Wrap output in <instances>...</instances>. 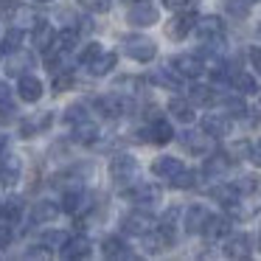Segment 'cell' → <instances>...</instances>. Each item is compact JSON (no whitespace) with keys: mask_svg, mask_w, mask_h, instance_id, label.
<instances>
[{"mask_svg":"<svg viewBox=\"0 0 261 261\" xmlns=\"http://www.w3.org/2000/svg\"><path fill=\"white\" fill-rule=\"evenodd\" d=\"M98 113L107 115V118H118V115H126L135 110V104H132V98L126 96V93H110V96H101L96 101Z\"/></svg>","mask_w":261,"mask_h":261,"instance_id":"obj_1","label":"cell"},{"mask_svg":"<svg viewBox=\"0 0 261 261\" xmlns=\"http://www.w3.org/2000/svg\"><path fill=\"white\" fill-rule=\"evenodd\" d=\"M124 51L129 54L135 62H152L154 54H158V45H154L149 37H143V34H132V37L124 40Z\"/></svg>","mask_w":261,"mask_h":261,"instance_id":"obj_2","label":"cell"},{"mask_svg":"<svg viewBox=\"0 0 261 261\" xmlns=\"http://www.w3.org/2000/svg\"><path fill=\"white\" fill-rule=\"evenodd\" d=\"M152 227H154V216L149 214L146 208H143V211H132V214H126L124 219H121V230L129 233V236H146Z\"/></svg>","mask_w":261,"mask_h":261,"instance_id":"obj_3","label":"cell"},{"mask_svg":"<svg viewBox=\"0 0 261 261\" xmlns=\"http://www.w3.org/2000/svg\"><path fill=\"white\" fill-rule=\"evenodd\" d=\"M194 31H197V37L202 42H222V37H225V23H222V17H216V14H208V17H197Z\"/></svg>","mask_w":261,"mask_h":261,"instance_id":"obj_4","label":"cell"},{"mask_svg":"<svg viewBox=\"0 0 261 261\" xmlns=\"http://www.w3.org/2000/svg\"><path fill=\"white\" fill-rule=\"evenodd\" d=\"M126 20H129V25H138V29L154 25V23H158V6L149 3V0H138V3H132V6H129Z\"/></svg>","mask_w":261,"mask_h":261,"instance_id":"obj_5","label":"cell"},{"mask_svg":"<svg viewBox=\"0 0 261 261\" xmlns=\"http://www.w3.org/2000/svg\"><path fill=\"white\" fill-rule=\"evenodd\" d=\"M171 68L182 76V79H197L205 73V62L199 54H180V57L171 59Z\"/></svg>","mask_w":261,"mask_h":261,"instance_id":"obj_6","label":"cell"},{"mask_svg":"<svg viewBox=\"0 0 261 261\" xmlns=\"http://www.w3.org/2000/svg\"><path fill=\"white\" fill-rule=\"evenodd\" d=\"M110 174H113V180L118 182V186L132 182V180H135V174H138L135 158H129V154H115V158L110 160Z\"/></svg>","mask_w":261,"mask_h":261,"instance_id":"obj_7","label":"cell"},{"mask_svg":"<svg viewBox=\"0 0 261 261\" xmlns=\"http://www.w3.org/2000/svg\"><path fill=\"white\" fill-rule=\"evenodd\" d=\"M225 255H227V258H236V261L250 258V255H253V239H250L247 233H227Z\"/></svg>","mask_w":261,"mask_h":261,"instance_id":"obj_8","label":"cell"},{"mask_svg":"<svg viewBox=\"0 0 261 261\" xmlns=\"http://www.w3.org/2000/svg\"><path fill=\"white\" fill-rule=\"evenodd\" d=\"M194 23H197V14L182 9L180 14H174V17L166 23V37H169V40H186V34L194 31Z\"/></svg>","mask_w":261,"mask_h":261,"instance_id":"obj_9","label":"cell"},{"mask_svg":"<svg viewBox=\"0 0 261 261\" xmlns=\"http://www.w3.org/2000/svg\"><path fill=\"white\" fill-rule=\"evenodd\" d=\"M180 143H182V149H186V152L199 154V158H205V154L214 152V138L205 135V132H182Z\"/></svg>","mask_w":261,"mask_h":261,"instance_id":"obj_10","label":"cell"},{"mask_svg":"<svg viewBox=\"0 0 261 261\" xmlns=\"http://www.w3.org/2000/svg\"><path fill=\"white\" fill-rule=\"evenodd\" d=\"M160 197H163V191H160L154 182H138V186L129 191V199L135 205H141V208H152V205H158Z\"/></svg>","mask_w":261,"mask_h":261,"instance_id":"obj_11","label":"cell"},{"mask_svg":"<svg viewBox=\"0 0 261 261\" xmlns=\"http://www.w3.org/2000/svg\"><path fill=\"white\" fill-rule=\"evenodd\" d=\"M202 132L211 138H225L230 132V115L225 113H208L202 118Z\"/></svg>","mask_w":261,"mask_h":261,"instance_id":"obj_12","label":"cell"},{"mask_svg":"<svg viewBox=\"0 0 261 261\" xmlns=\"http://www.w3.org/2000/svg\"><path fill=\"white\" fill-rule=\"evenodd\" d=\"M180 169H182V160L171 158V154H163V158H158L152 163V174L158 177V180H171Z\"/></svg>","mask_w":261,"mask_h":261,"instance_id":"obj_13","label":"cell"},{"mask_svg":"<svg viewBox=\"0 0 261 261\" xmlns=\"http://www.w3.org/2000/svg\"><path fill=\"white\" fill-rule=\"evenodd\" d=\"M205 219H208V208L205 205H191L182 216V227H186V233H202Z\"/></svg>","mask_w":261,"mask_h":261,"instance_id":"obj_14","label":"cell"},{"mask_svg":"<svg viewBox=\"0 0 261 261\" xmlns=\"http://www.w3.org/2000/svg\"><path fill=\"white\" fill-rule=\"evenodd\" d=\"M227 169H230V158H227V154H211L202 166V174L208 177V180H222V177L227 174Z\"/></svg>","mask_w":261,"mask_h":261,"instance_id":"obj_15","label":"cell"},{"mask_svg":"<svg viewBox=\"0 0 261 261\" xmlns=\"http://www.w3.org/2000/svg\"><path fill=\"white\" fill-rule=\"evenodd\" d=\"M202 233H205L208 239H222V236H227V233H230V219H227V216H219V214H208Z\"/></svg>","mask_w":261,"mask_h":261,"instance_id":"obj_16","label":"cell"},{"mask_svg":"<svg viewBox=\"0 0 261 261\" xmlns=\"http://www.w3.org/2000/svg\"><path fill=\"white\" fill-rule=\"evenodd\" d=\"M17 93L23 101H37V98H42V82L37 76H20Z\"/></svg>","mask_w":261,"mask_h":261,"instance_id":"obj_17","label":"cell"},{"mask_svg":"<svg viewBox=\"0 0 261 261\" xmlns=\"http://www.w3.org/2000/svg\"><path fill=\"white\" fill-rule=\"evenodd\" d=\"M152 82L160 87H166V90H182V76L177 73L174 68H158L152 73Z\"/></svg>","mask_w":261,"mask_h":261,"instance_id":"obj_18","label":"cell"},{"mask_svg":"<svg viewBox=\"0 0 261 261\" xmlns=\"http://www.w3.org/2000/svg\"><path fill=\"white\" fill-rule=\"evenodd\" d=\"M149 141L152 143H169V141H174V129H171V124L169 121H163V118H154L152 124H149Z\"/></svg>","mask_w":261,"mask_h":261,"instance_id":"obj_19","label":"cell"},{"mask_svg":"<svg viewBox=\"0 0 261 261\" xmlns=\"http://www.w3.org/2000/svg\"><path fill=\"white\" fill-rule=\"evenodd\" d=\"M59 253L65 255V258H87L90 255V242H87L85 236H73L65 242V247L59 250Z\"/></svg>","mask_w":261,"mask_h":261,"instance_id":"obj_20","label":"cell"},{"mask_svg":"<svg viewBox=\"0 0 261 261\" xmlns=\"http://www.w3.org/2000/svg\"><path fill=\"white\" fill-rule=\"evenodd\" d=\"M169 113H171V118H177L180 124H191L194 121V104L191 101H186V98H171L169 101Z\"/></svg>","mask_w":261,"mask_h":261,"instance_id":"obj_21","label":"cell"},{"mask_svg":"<svg viewBox=\"0 0 261 261\" xmlns=\"http://www.w3.org/2000/svg\"><path fill=\"white\" fill-rule=\"evenodd\" d=\"M115 65H118V57H115V54H104L101 51L96 59H90V62H87V70H90L93 76H107Z\"/></svg>","mask_w":261,"mask_h":261,"instance_id":"obj_22","label":"cell"},{"mask_svg":"<svg viewBox=\"0 0 261 261\" xmlns=\"http://www.w3.org/2000/svg\"><path fill=\"white\" fill-rule=\"evenodd\" d=\"M101 253L107 255V258H135V255H132V250L126 247V244L121 242L118 236H110V239H104V244H101Z\"/></svg>","mask_w":261,"mask_h":261,"instance_id":"obj_23","label":"cell"},{"mask_svg":"<svg viewBox=\"0 0 261 261\" xmlns=\"http://www.w3.org/2000/svg\"><path fill=\"white\" fill-rule=\"evenodd\" d=\"M188 101H191L194 107H211V104L216 101V93H214V87L194 85L191 90H188Z\"/></svg>","mask_w":261,"mask_h":261,"instance_id":"obj_24","label":"cell"},{"mask_svg":"<svg viewBox=\"0 0 261 261\" xmlns=\"http://www.w3.org/2000/svg\"><path fill=\"white\" fill-rule=\"evenodd\" d=\"M87 197L79 191V188H70V191H65L62 197V211H68V214H79L82 208H87Z\"/></svg>","mask_w":261,"mask_h":261,"instance_id":"obj_25","label":"cell"},{"mask_svg":"<svg viewBox=\"0 0 261 261\" xmlns=\"http://www.w3.org/2000/svg\"><path fill=\"white\" fill-rule=\"evenodd\" d=\"M233 90H239L242 96H253V93H258V82L244 70H236L233 73Z\"/></svg>","mask_w":261,"mask_h":261,"instance_id":"obj_26","label":"cell"},{"mask_svg":"<svg viewBox=\"0 0 261 261\" xmlns=\"http://www.w3.org/2000/svg\"><path fill=\"white\" fill-rule=\"evenodd\" d=\"M54 37H57V34H54V29H51V25H48V23H42V20H40V23L34 25V45L40 48L42 54H45L48 48H51Z\"/></svg>","mask_w":261,"mask_h":261,"instance_id":"obj_27","label":"cell"},{"mask_svg":"<svg viewBox=\"0 0 261 261\" xmlns=\"http://www.w3.org/2000/svg\"><path fill=\"white\" fill-rule=\"evenodd\" d=\"M73 138L79 143H93L98 138V126L85 118V121H79V124H73Z\"/></svg>","mask_w":261,"mask_h":261,"instance_id":"obj_28","label":"cell"},{"mask_svg":"<svg viewBox=\"0 0 261 261\" xmlns=\"http://www.w3.org/2000/svg\"><path fill=\"white\" fill-rule=\"evenodd\" d=\"M211 197H214L219 205H225V208H227V205H233L239 197H242V194H239L236 188H233V182H225V186H216V188H211Z\"/></svg>","mask_w":261,"mask_h":261,"instance_id":"obj_29","label":"cell"},{"mask_svg":"<svg viewBox=\"0 0 261 261\" xmlns=\"http://www.w3.org/2000/svg\"><path fill=\"white\" fill-rule=\"evenodd\" d=\"M59 205H54V202H48V199H42V202H37L34 205V211H31V216H34V222H51V219H57L59 216Z\"/></svg>","mask_w":261,"mask_h":261,"instance_id":"obj_30","label":"cell"},{"mask_svg":"<svg viewBox=\"0 0 261 261\" xmlns=\"http://www.w3.org/2000/svg\"><path fill=\"white\" fill-rule=\"evenodd\" d=\"M31 68V57L25 51H20V54H12L9 57V62H6V70L12 76H20V73H25V70Z\"/></svg>","mask_w":261,"mask_h":261,"instance_id":"obj_31","label":"cell"},{"mask_svg":"<svg viewBox=\"0 0 261 261\" xmlns=\"http://www.w3.org/2000/svg\"><path fill=\"white\" fill-rule=\"evenodd\" d=\"M222 107H225V115H230V118H242V115H247V104L242 101V96L222 98Z\"/></svg>","mask_w":261,"mask_h":261,"instance_id":"obj_32","label":"cell"},{"mask_svg":"<svg viewBox=\"0 0 261 261\" xmlns=\"http://www.w3.org/2000/svg\"><path fill=\"white\" fill-rule=\"evenodd\" d=\"M169 182L174 188H194V186H197V171H191V169H186V166H182V169L177 171Z\"/></svg>","mask_w":261,"mask_h":261,"instance_id":"obj_33","label":"cell"},{"mask_svg":"<svg viewBox=\"0 0 261 261\" xmlns=\"http://www.w3.org/2000/svg\"><path fill=\"white\" fill-rule=\"evenodd\" d=\"M233 188H236L239 194H244V197H250V194L258 191V177L255 174H242L239 180H233Z\"/></svg>","mask_w":261,"mask_h":261,"instance_id":"obj_34","label":"cell"},{"mask_svg":"<svg viewBox=\"0 0 261 261\" xmlns=\"http://www.w3.org/2000/svg\"><path fill=\"white\" fill-rule=\"evenodd\" d=\"M65 242H68V236H65L62 230H45L42 233V247H48V250H62Z\"/></svg>","mask_w":261,"mask_h":261,"instance_id":"obj_35","label":"cell"},{"mask_svg":"<svg viewBox=\"0 0 261 261\" xmlns=\"http://www.w3.org/2000/svg\"><path fill=\"white\" fill-rule=\"evenodd\" d=\"M0 216L9 219V222H17L20 216H23V202H20V199H9V202L0 208Z\"/></svg>","mask_w":261,"mask_h":261,"instance_id":"obj_36","label":"cell"},{"mask_svg":"<svg viewBox=\"0 0 261 261\" xmlns=\"http://www.w3.org/2000/svg\"><path fill=\"white\" fill-rule=\"evenodd\" d=\"M20 177V166L14 163V160H3V163H0V182H14Z\"/></svg>","mask_w":261,"mask_h":261,"instance_id":"obj_37","label":"cell"},{"mask_svg":"<svg viewBox=\"0 0 261 261\" xmlns=\"http://www.w3.org/2000/svg\"><path fill=\"white\" fill-rule=\"evenodd\" d=\"M250 149H253L250 141H236V143H230V149H227L225 154L230 160H244V158H250Z\"/></svg>","mask_w":261,"mask_h":261,"instance_id":"obj_38","label":"cell"},{"mask_svg":"<svg viewBox=\"0 0 261 261\" xmlns=\"http://www.w3.org/2000/svg\"><path fill=\"white\" fill-rule=\"evenodd\" d=\"M247 9H250L247 0H225V12L230 14V17L244 20V17H247Z\"/></svg>","mask_w":261,"mask_h":261,"instance_id":"obj_39","label":"cell"},{"mask_svg":"<svg viewBox=\"0 0 261 261\" xmlns=\"http://www.w3.org/2000/svg\"><path fill=\"white\" fill-rule=\"evenodd\" d=\"M20 45H23V29H17V25H14V29L3 37V48H6V51H17Z\"/></svg>","mask_w":261,"mask_h":261,"instance_id":"obj_40","label":"cell"},{"mask_svg":"<svg viewBox=\"0 0 261 261\" xmlns=\"http://www.w3.org/2000/svg\"><path fill=\"white\" fill-rule=\"evenodd\" d=\"M87 118V107L85 104H70L68 110H65V121L68 124H79V121Z\"/></svg>","mask_w":261,"mask_h":261,"instance_id":"obj_41","label":"cell"},{"mask_svg":"<svg viewBox=\"0 0 261 261\" xmlns=\"http://www.w3.org/2000/svg\"><path fill=\"white\" fill-rule=\"evenodd\" d=\"M14 20H17V29H23V25H37L40 20L34 17V12L31 9H14Z\"/></svg>","mask_w":261,"mask_h":261,"instance_id":"obj_42","label":"cell"},{"mask_svg":"<svg viewBox=\"0 0 261 261\" xmlns=\"http://www.w3.org/2000/svg\"><path fill=\"white\" fill-rule=\"evenodd\" d=\"M98 54H101V42H87V45L85 48H82V54H79V59H82V62H90V59H96L98 57Z\"/></svg>","mask_w":261,"mask_h":261,"instance_id":"obj_43","label":"cell"},{"mask_svg":"<svg viewBox=\"0 0 261 261\" xmlns=\"http://www.w3.org/2000/svg\"><path fill=\"white\" fill-rule=\"evenodd\" d=\"M138 85H141L138 79H132V76H124V79L115 82V90H118V93H126V96H129V93H135Z\"/></svg>","mask_w":261,"mask_h":261,"instance_id":"obj_44","label":"cell"},{"mask_svg":"<svg viewBox=\"0 0 261 261\" xmlns=\"http://www.w3.org/2000/svg\"><path fill=\"white\" fill-rule=\"evenodd\" d=\"M70 87H73V76H70V73H59L57 79H54V93L70 90Z\"/></svg>","mask_w":261,"mask_h":261,"instance_id":"obj_45","label":"cell"},{"mask_svg":"<svg viewBox=\"0 0 261 261\" xmlns=\"http://www.w3.org/2000/svg\"><path fill=\"white\" fill-rule=\"evenodd\" d=\"M79 3L90 12H107L110 9V0H79Z\"/></svg>","mask_w":261,"mask_h":261,"instance_id":"obj_46","label":"cell"},{"mask_svg":"<svg viewBox=\"0 0 261 261\" xmlns=\"http://www.w3.org/2000/svg\"><path fill=\"white\" fill-rule=\"evenodd\" d=\"M12 242V227L9 225H0V247H6Z\"/></svg>","mask_w":261,"mask_h":261,"instance_id":"obj_47","label":"cell"},{"mask_svg":"<svg viewBox=\"0 0 261 261\" xmlns=\"http://www.w3.org/2000/svg\"><path fill=\"white\" fill-rule=\"evenodd\" d=\"M250 62H253V68L261 73V48H250Z\"/></svg>","mask_w":261,"mask_h":261,"instance_id":"obj_48","label":"cell"},{"mask_svg":"<svg viewBox=\"0 0 261 261\" xmlns=\"http://www.w3.org/2000/svg\"><path fill=\"white\" fill-rule=\"evenodd\" d=\"M250 160H253L255 166H261V141L253 143V149H250Z\"/></svg>","mask_w":261,"mask_h":261,"instance_id":"obj_49","label":"cell"},{"mask_svg":"<svg viewBox=\"0 0 261 261\" xmlns=\"http://www.w3.org/2000/svg\"><path fill=\"white\" fill-rule=\"evenodd\" d=\"M188 0H163V6L166 9H174V12H180V9H186Z\"/></svg>","mask_w":261,"mask_h":261,"instance_id":"obj_50","label":"cell"},{"mask_svg":"<svg viewBox=\"0 0 261 261\" xmlns=\"http://www.w3.org/2000/svg\"><path fill=\"white\" fill-rule=\"evenodd\" d=\"M9 96H12L9 85H6V82H0V104H6V101H9Z\"/></svg>","mask_w":261,"mask_h":261,"instance_id":"obj_51","label":"cell"},{"mask_svg":"<svg viewBox=\"0 0 261 261\" xmlns=\"http://www.w3.org/2000/svg\"><path fill=\"white\" fill-rule=\"evenodd\" d=\"M12 118H14V110H12V107H3V113H0V121H3V124H9Z\"/></svg>","mask_w":261,"mask_h":261,"instance_id":"obj_52","label":"cell"},{"mask_svg":"<svg viewBox=\"0 0 261 261\" xmlns=\"http://www.w3.org/2000/svg\"><path fill=\"white\" fill-rule=\"evenodd\" d=\"M29 258H48V250H29Z\"/></svg>","mask_w":261,"mask_h":261,"instance_id":"obj_53","label":"cell"},{"mask_svg":"<svg viewBox=\"0 0 261 261\" xmlns=\"http://www.w3.org/2000/svg\"><path fill=\"white\" fill-rule=\"evenodd\" d=\"M0 12H14V3L12 0H0Z\"/></svg>","mask_w":261,"mask_h":261,"instance_id":"obj_54","label":"cell"},{"mask_svg":"<svg viewBox=\"0 0 261 261\" xmlns=\"http://www.w3.org/2000/svg\"><path fill=\"white\" fill-rule=\"evenodd\" d=\"M253 113H255V121H261V98L255 101V107H253Z\"/></svg>","mask_w":261,"mask_h":261,"instance_id":"obj_55","label":"cell"},{"mask_svg":"<svg viewBox=\"0 0 261 261\" xmlns=\"http://www.w3.org/2000/svg\"><path fill=\"white\" fill-rule=\"evenodd\" d=\"M3 149H6V135H0V158H3Z\"/></svg>","mask_w":261,"mask_h":261,"instance_id":"obj_56","label":"cell"},{"mask_svg":"<svg viewBox=\"0 0 261 261\" xmlns=\"http://www.w3.org/2000/svg\"><path fill=\"white\" fill-rule=\"evenodd\" d=\"M31 3H51V0H31Z\"/></svg>","mask_w":261,"mask_h":261,"instance_id":"obj_57","label":"cell"},{"mask_svg":"<svg viewBox=\"0 0 261 261\" xmlns=\"http://www.w3.org/2000/svg\"><path fill=\"white\" fill-rule=\"evenodd\" d=\"M258 244H261V233H258Z\"/></svg>","mask_w":261,"mask_h":261,"instance_id":"obj_58","label":"cell"},{"mask_svg":"<svg viewBox=\"0 0 261 261\" xmlns=\"http://www.w3.org/2000/svg\"><path fill=\"white\" fill-rule=\"evenodd\" d=\"M247 3H255V0H247Z\"/></svg>","mask_w":261,"mask_h":261,"instance_id":"obj_59","label":"cell"},{"mask_svg":"<svg viewBox=\"0 0 261 261\" xmlns=\"http://www.w3.org/2000/svg\"><path fill=\"white\" fill-rule=\"evenodd\" d=\"M258 34H261V25H258Z\"/></svg>","mask_w":261,"mask_h":261,"instance_id":"obj_60","label":"cell"}]
</instances>
